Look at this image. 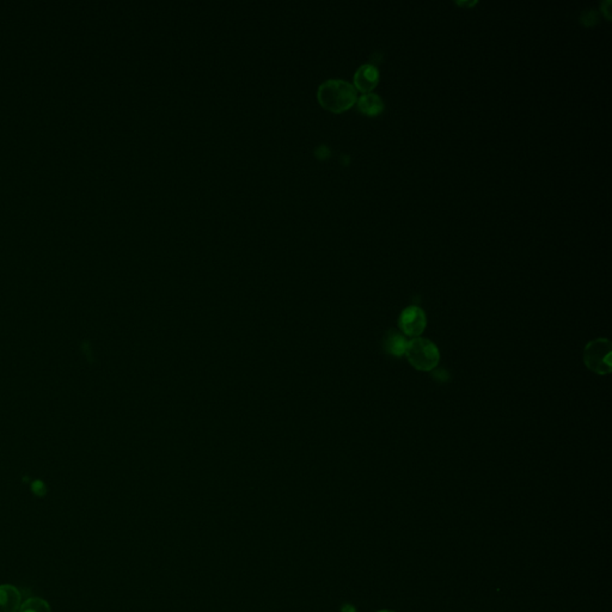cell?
<instances>
[{
	"mask_svg": "<svg viewBox=\"0 0 612 612\" xmlns=\"http://www.w3.org/2000/svg\"><path fill=\"white\" fill-rule=\"evenodd\" d=\"M379 71L374 65H362L354 75V85L362 94H369L377 87Z\"/></svg>",
	"mask_w": 612,
	"mask_h": 612,
	"instance_id": "5",
	"label": "cell"
},
{
	"mask_svg": "<svg viewBox=\"0 0 612 612\" xmlns=\"http://www.w3.org/2000/svg\"><path fill=\"white\" fill-rule=\"evenodd\" d=\"M343 610H346V612H355V610H354V608H352V606H350V605H346V606H345V608H343ZM343 612H345V611H343Z\"/></svg>",
	"mask_w": 612,
	"mask_h": 612,
	"instance_id": "10",
	"label": "cell"
},
{
	"mask_svg": "<svg viewBox=\"0 0 612 612\" xmlns=\"http://www.w3.org/2000/svg\"><path fill=\"white\" fill-rule=\"evenodd\" d=\"M404 355L415 370L422 372L433 371L440 362L438 347L427 338H415L408 341Z\"/></svg>",
	"mask_w": 612,
	"mask_h": 612,
	"instance_id": "2",
	"label": "cell"
},
{
	"mask_svg": "<svg viewBox=\"0 0 612 612\" xmlns=\"http://www.w3.org/2000/svg\"><path fill=\"white\" fill-rule=\"evenodd\" d=\"M398 326L403 334L412 338H418L425 331L427 326L425 311L419 306H408L400 314Z\"/></svg>",
	"mask_w": 612,
	"mask_h": 612,
	"instance_id": "4",
	"label": "cell"
},
{
	"mask_svg": "<svg viewBox=\"0 0 612 612\" xmlns=\"http://www.w3.org/2000/svg\"><path fill=\"white\" fill-rule=\"evenodd\" d=\"M611 342L608 338H597L589 342L584 350L586 367L594 374H608L611 372Z\"/></svg>",
	"mask_w": 612,
	"mask_h": 612,
	"instance_id": "3",
	"label": "cell"
},
{
	"mask_svg": "<svg viewBox=\"0 0 612 612\" xmlns=\"http://www.w3.org/2000/svg\"><path fill=\"white\" fill-rule=\"evenodd\" d=\"M407 341L404 336H402L400 333L395 330H390L385 338V350L388 353L395 357H402L406 353Z\"/></svg>",
	"mask_w": 612,
	"mask_h": 612,
	"instance_id": "8",
	"label": "cell"
},
{
	"mask_svg": "<svg viewBox=\"0 0 612 612\" xmlns=\"http://www.w3.org/2000/svg\"><path fill=\"white\" fill-rule=\"evenodd\" d=\"M377 612H395V611H390V610H381V611H377Z\"/></svg>",
	"mask_w": 612,
	"mask_h": 612,
	"instance_id": "11",
	"label": "cell"
},
{
	"mask_svg": "<svg viewBox=\"0 0 612 612\" xmlns=\"http://www.w3.org/2000/svg\"><path fill=\"white\" fill-rule=\"evenodd\" d=\"M20 612H52V610L44 599L32 597V598H29L24 603H22Z\"/></svg>",
	"mask_w": 612,
	"mask_h": 612,
	"instance_id": "9",
	"label": "cell"
},
{
	"mask_svg": "<svg viewBox=\"0 0 612 612\" xmlns=\"http://www.w3.org/2000/svg\"><path fill=\"white\" fill-rule=\"evenodd\" d=\"M358 109L362 114L367 116H377L383 112L384 109V103L382 98L376 94L369 92V94H362V96L359 97Z\"/></svg>",
	"mask_w": 612,
	"mask_h": 612,
	"instance_id": "7",
	"label": "cell"
},
{
	"mask_svg": "<svg viewBox=\"0 0 612 612\" xmlns=\"http://www.w3.org/2000/svg\"><path fill=\"white\" fill-rule=\"evenodd\" d=\"M318 102L333 113H342L357 102V89L346 80L329 79L323 82L317 90Z\"/></svg>",
	"mask_w": 612,
	"mask_h": 612,
	"instance_id": "1",
	"label": "cell"
},
{
	"mask_svg": "<svg viewBox=\"0 0 612 612\" xmlns=\"http://www.w3.org/2000/svg\"><path fill=\"white\" fill-rule=\"evenodd\" d=\"M22 596L20 589L12 585L0 586V612L20 611Z\"/></svg>",
	"mask_w": 612,
	"mask_h": 612,
	"instance_id": "6",
	"label": "cell"
}]
</instances>
